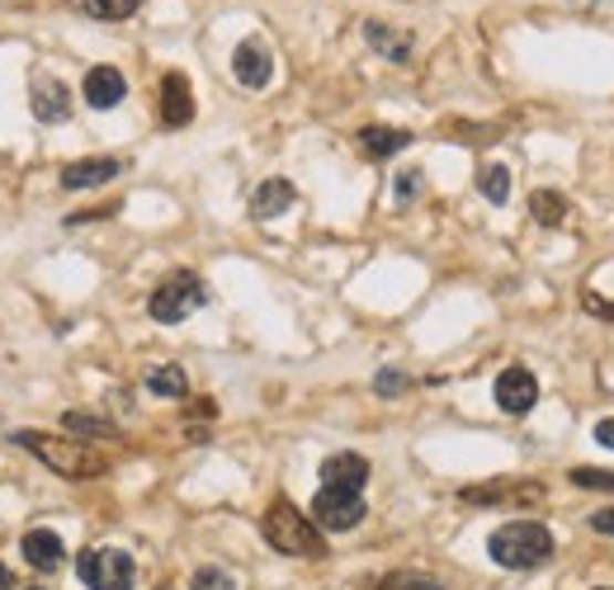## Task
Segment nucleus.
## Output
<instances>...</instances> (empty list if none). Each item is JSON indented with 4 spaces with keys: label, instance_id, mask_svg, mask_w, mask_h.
<instances>
[{
    "label": "nucleus",
    "instance_id": "15",
    "mask_svg": "<svg viewBox=\"0 0 614 590\" xmlns=\"http://www.w3.org/2000/svg\"><path fill=\"white\" fill-rule=\"evenodd\" d=\"M402 147H412V133H402V128H388V123H368V128H360V152L364 156H397Z\"/></svg>",
    "mask_w": 614,
    "mask_h": 590
},
{
    "label": "nucleus",
    "instance_id": "13",
    "mask_svg": "<svg viewBox=\"0 0 614 590\" xmlns=\"http://www.w3.org/2000/svg\"><path fill=\"white\" fill-rule=\"evenodd\" d=\"M364 482H368V458L364 454H331L322 463V487L364 491Z\"/></svg>",
    "mask_w": 614,
    "mask_h": 590
},
{
    "label": "nucleus",
    "instance_id": "6",
    "mask_svg": "<svg viewBox=\"0 0 614 590\" xmlns=\"http://www.w3.org/2000/svg\"><path fill=\"white\" fill-rule=\"evenodd\" d=\"M364 491H341V487H322L312 496V525L326 529V534H350L364 525Z\"/></svg>",
    "mask_w": 614,
    "mask_h": 590
},
{
    "label": "nucleus",
    "instance_id": "16",
    "mask_svg": "<svg viewBox=\"0 0 614 590\" xmlns=\"http://www.w3.org/2000/svg\"><path fill=\"white\" fill-rule=\"evenodd\" d=\"M293 208V185L289 180H266L256 189V199H251V213L260 222H270V218H279V213H289Z\"/></svg>",
    "mask_w": 614,
    "mask_h": 590
},
{
    "label": "nucleus",
    "instance_id": "7",
    "mask_svg": "<svg viewBox=\"0 0 614 590\" xmlns=\"http://www.w3.org/2000/svg\"><path fill=\"white\" fill-rule=\"evenodd\" d=\"M29 110L39 123H66L72 118V91L58 81V76H48V71H39L29 85Z\"/></svg>",
    "mask_w": 614,
    "mask_h": 590
},
{
    "label": "nucleus",
    "instance_id": "20",
    "mask_svg": "<svg viewBox=\"0 0 614 590\" xmlns=\"http://www.w3.org/2000/svg\"><path fill=\"white\" fill-rule=\"evenodd\" d=\"M543 487H468L464 500L472 506H497V500H539Z\"/></svg>",
    "mask_w": 614,
    "mask_h": 590
},
{
    "label": "nucleus",
    "instance_id": "17",
    "mask_svg": "<svg viewBox=\"0 0 614 590\" xmlns=\"http://www.w3.org/2000/svg\"><path fill=\"white\" fill-rule=\"evenodd\" d=\"M364 39L374 43L388 62H397V66H402V62H412V39H407V33H393L383 20H368V24H364Z\"/></svg>",
    "mask_w": 614,
    "mask_h": 590
},
{
    "label": "nucleus",
    "instance_id": "24",
    "mask_svg": "<svg viewBox=\"0 0 614 590\" xmlns=\"http://www.w3.org/2000/svg\"><path fill=\"white\" fill-rule=\"evenodd\" d=\"M368 590H440V581L416 577V571H393V577H383L378 586H368Z\"/></svg>",
    "mask_w": 614,
    "mask_h": 590
},
{
    "label": "nucleus",
    "instance_id": "12",
    "mask_svg": "<svg viewBox=\"0 0 614 590\" xmlns=\"http://www.w3.org/2000/svg\"><path fill=\"white\" fill-rule=\"evenodd\" d=\"M123 95H128L123 71H114V66L85 71V104H91V110H114V104H123Z\"/></svg>",
    "mask_w": 614,
    "mask_h": 590
},
{
    "label": "nucleus",
    "instance_id": "10",
    "mask_svg": "<svg viewBox=\"0 0 614 590\" xmlns=\"http://www.w3.org/2000/svg\"><path fill=\"white\" fill-rule=\"evenodd\" d=\"M20 552H24V562L33 571H58L66 562V544H62L58 529H29L24 544H20Z\"/></svg>",
    "mask_w": 614,
    "mask_h": 590
},
{
    "label": "nucleus",
    "instance_id": "1",
    "mask_svg": "<svg viewBox=\"0 0 614 590\" xmlns=\"http://www.w3.org/2000/svg\"><path fill=\"white\" fill-rule=\"evenodd\" d=\"M20 449H29L39 463H48L58 477H72V482H91L100 473H110V458L95 454L91 444L81 439H58V435H43V431H20L14 435Z\"/></svg>",
    "mask_w": 614,
    "mask_h": 590
},
{
    "label": "nucleus",
    "instance_id": "11",
    "mask_svg": "<svg viewBox=\"0 0 614 590\" xmlns=\"http://www.w3.org/2000/svg\"><path fill=\"white\" fill-rule=\"evenodd\" d=\"M114 175H123V161L114 156H91V161H72V166L62 170V189H95V185H110Z\"/></svg>",
    "mask_w": 614,
    "mask_h": 590
},
{
    "label": "nucleus",
    "instance_id": "22",
    "mask_svg": "<svg viewBox=\"0 0 614 590\" xmlns=\"http://www.w3.org/2000/svg\"><path fill=\"white\" fill-rule=\"evenodd\" d=\"M62 425L72 435H91V439H118V431L110 421H100V416H85V411H66L62 416Z\"/></svg>",
    "mask_w": 614,
    "mask_h": 590
},
{
    "label": "nucleus",
    "instance_id": "33",
    "mask_svg": "<svg viewBox=\"0 0 614 590\" xmlns=\"http://www.w3.org/2000/svg\"><path fill=\"white\" fill-rule=\"evenodd\" d=\"M29 590H43V586H29Z\"/></svg>",
    "mask_w": 614,
    "mask_h": 590
},
{
    "label": "nucleus",
    "instance_id": "34",
    "mask_svg": "<svg viewBox=\"0 0 614 590\" xmlns=\"http://www.w3.org/2000/svg\"><path fill=\"white\" fill-rule=\"evenodd\" d=\"M601 590H610V586H601Z\"/></svg>",
    "mask_w": 614,
    "mask_h": 590
},
{
    "label": "nucleus",
    "instance_id": "27",
    "mask_svg": "<svg viewBox=\"0 0 614 590\" xmlns=\"http://www.w3.org/2000/svg\"><path fill=\"white\" fill-rule=\"evenodd\" d=\"M374 387L383 392V397H393V392H402V387H407V373H397V369H383Z\"/></svg>",
    "mask_w": 614,
    "mask_h": 590
},
{
    "label": "nucleus",
    "instance_id": "3",
    "mask_svg": "<svg viewBox=\"0 0 614 590\" xmlns=\"http://www.w3.org/2000/svg\"><path fill=\"white\" fill-rule=\"evenodd\" d=\"M266 544L284 558H322L326 544H322V529L312 525V515H298L293 500H274L266 510Z\"/></svg>",
    "mask_w": 614,
    "mask_h": 590
},
{
    "label": "nucleus",
    "instance_id": "26",
    "mask_svg": "<svg viewBox=\"0 0 614 590\" xmlns=\"http://www.w3.org/2000/svg\"><path fill=\"white\" fill-rule=\"evenodd\" d=\"M572 482L586 491H614V473L605 468H572Z\"/></svg>",
    "mask_w": 614,
    "mask_h": 590
},
{
    "label": "nucleus",
    "instance_id": "14",
    "mask_svg": "<svg viewBox=\"0 0 614 590\" xmlns=\"http://www.w3.org/2000/svg\"><path fill=\"white\" fill-rule=\"evenodd\" d=\"M162 118H166V128H185V123L195 118V91H189V81L180 71H170L162 81Z\"/></svg>",
    "mask_w": 614,
    "mask_h": 590
},
{
    "label": "nucleus",
    "instance_id": "25",
    "mask_svg": "<svg viewBox=\"0 0 614 590\" xmlns=\"http://www.w3.org/2000/svg\"><path fill=\"white\" fill-rule=\"evenodd\" d=\"M189 590H237V581L227 577L222 567H199L195 581H189Z\"/></svg>",
    "mask_w": 614,
    "mask_h": 590
},
{
    "label": "nucleus",
    "instance_id": "21",
    "mask_svg": "<svg viewBox=\"0 0 614 590\" xmlns=\"http://www.w3.org/2000/svg\"><path fill=\"white\" fill-rule=\"evenodd\" d=\"M72 6L81 14H91V20H128L143 0H72Z\"/></svg>",
    "mask_w": 614,
    "mask_h": 590
},
{
    "label": "nucleus",
    "instance_id": "18",
    "mask_svg": "<svg viewBox=\"0 0 614 590\" xmlns=\"http://www.w3.org/2000/svg\"><path fill=\"white\" fill-rule=\"evenodd\" d=\"M530 213H534L539 227H563L568 222V199H563V194H553V189H534L530 194Z\"/></svg>",
    "mask_w": 614,
    "mask_h": 590
},
{
    "label": "nucleus",
    "instance_id": "8",
    "mask_svg": "<svg viewBox=\"0 0 614 590\" xmlns=\"http://www.w3.org/2000/svg\"><path fill=\"white\" fill-rule=\"evenodd\" d=\"M539 402V379L530 369H501V379H497V406L506 411V416H524V411H534Z\"/></svg>",
    "mask_w": 614,
    "mask_h": 590
},
{
    "label": "nucleus",
    "instance_id": "4",
    "mask_svg": "<svg viewBox=\"0 0 614 590\" xmlns=\"http://www.w3.org/2000/svg\"><path fill=\"white\" fill-rule=\"evenodd\" d=\"M204 302H208L204 279H199L195 270H175V275H166V279L152 289L147 312H152L156 321H185V317H195Z\"/></svg>",
    "mask_w": 614,
    "mask_h": 590
},
{
    "label": "nucleus",
    "instance_id": "19",
    "mask_svg": "<svg viewBox=\"0 0 614 590\" xmlns=\"http://www.w3.org/2000/svg\"><path fill=\"white\" fill-rule=\"evenodd\" d=\"M147 392H156V397H185L189 392V379L180 364H156L147 373Z\"/></svg>",
    "mask_w": 614,
    "mask_h": 590
},
{
    "label": "nucleus",
    "instance_id": "2",
    "mask_svg": "<svg viewBox=\"0 0 614 590\" xmlns=\"http://www.w3.org/2000/svg\"><path fill=\"white\" fill-rule=\"evenodd\" d=\"M487 552H491V562L506 571H534L553 558V534L539 520H511L487 539Z\"/></svg>",
    "mask_w": 614,
    "mask_h": 590
},
{
    "label": "nucleus",
    "instance_id": "30",
    "mask_svg": "<svg viewBox=\"0 0 614 590\" xmlns=\"http://www.w3.org/2000/svg\"><path fill=\"white\" fill-rule=\"evenodd\" d=\"M591 529H595V534H610V539H614V510L591 515Z\"/></svg>",
    "mask_w": 614,
    "mask_h": 590
},
{
    "label": "nucleus",
    "instance_id": "28",
    "mask_svg": "<svg viewBox=\"0 0 614 590\" xmlns=\"http://www.w3.org/2000/svg\"><path fill=\"white\" fill-rule=\"evenodd\" d=\"M416 194H420V170H402L397 175V199L407 204V199H416Z\"/></svg>",
    "mask_w": 614,
    "mask_h": 590
},
{
    "label": "nucleus",
    "instance_id": "32",
    "mask_svg": "<svg viewBox=\"0 0 614 590\" xmlns=\"http://www.w3.org/2000/svg\"><path fill=\"white\" fill-rule=\"evenodd\" d=\"M0 590H14V577H10L6 567H0Z\"/></svg>",
    "mask_w": 614,
    "mask_h": 590
},
{
    "label": "nucleus",
    "instance_id": "31",
    "mask_svg": "<svg viewBox=\"0 0 614 590\" xmlns=\"http://www.w3.org/2000/svg\"><path fill=\"white\" fill-rule=\"evenodd\" d=\"M595 439H601L605 449H614V421H601V425H595Z\"/></svg>",
    "mask_w": 614,
    "mask_h": 590
},
{
    "label": "nucleus",
    "instance_id": "29",
    "mask_svg": "<svg viewBox=\"0 0 614 590\" xmlns=\"http://www.w3.org/2000/svg\"><path fill=\"white\" fill-rule=\"evenodd\" d=\"M582 308H586L591 317H605V321H614V302H605V298H595V293H586V298H582Z\"/></svg>",
    "mask_w": 614,
    "mask_h": 590
},
{
    "label": "nucleus",
    "instance_id": "5",
    "mask_svg": "<svg viewBox=\"0 0 614 590\" xmlns=\"http://www.w3.org/2000/svg\"><path fill=\"white\" fill-rule=\"evenodd\" d=\"M76 577L91 590H133L137 567L123 548H85L76 558Z\"/></svg>",
    "mask_w": 614,
    "mask_h": 590
},
{
    "label": "nucleus",
    "instance_id": "23",
    "mask_svg": "<svg viewBox=\"0 0 614 590\" xmlns=\"http://www.w3.org/2000/svg\"><path fill=\"white\" fill-rule=\"evenodd\" d=\"M478 189L487 194L491 204H506V199H511V170H506V166H487L478 175Z\"/></svg>",
    "mask_w": 614,
    "mask_h": 590
},
{
    "label": "nucleus",
    "instance_id": "9",
    "mask_svg": "<svg viewBox=\"0 0 614 590\" xmlns=\"http://www.w3.org/2000/svg\"><path fill=\"white\" fill-rule=\"evenodd\" d=\"M232 76L246 85V91H266V85L274 81V58L270 48L260 39H246L237 52H232Z\"/></svg>",
    "mask_w": 614,
    "mask_h": 590
}]
</instances>
